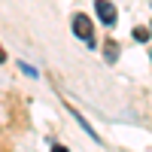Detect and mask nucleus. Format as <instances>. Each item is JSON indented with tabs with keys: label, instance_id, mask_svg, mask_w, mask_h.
I'll use <instances>...</instances> for the list:
<instances>
[{
	"label": "nucleus",
	"instance_id": "obj_5",
	"mask_svg": "<svg viewBox=\"0 0 152 152\" xmlns=\"http://www.w3.org/2000/svg\"><path fill=\"white\" fill-rule=\"evenodd\" d=\"M21 70H24V73H28V76H37V70H34L31 64H24V61H21Z\"/></svg>",
	"mask_w": 152,
	"mask_h": 152
},
{
	"label": "nucleus",
	"instance_id": "obj_3",
	"mask_svg": "<svg viewBox=\"0 0 152 152\" xmlns=\"http://www.w3.org/2000/svg\"><path fill=\"white\" fill-rule=\"evenodd\" d=\"M104 49H107V61H110V64H113V61H116V58H119V46H116V43H113V40H110V43H107Z\"/></svg>",
	"mask_w": 152,
	"mask_h": 152
},
{
	"label": "nucleus",
	"instance_id": "obj_4",
	"mask_svg": "<svg viewBox=\"0 0 152 152\" xmlns=\"http://www.w3.org/2000/svg\"><path fill=\"white\" fill-rule=\"evenodd\" d=\"M149 37H152V31H149V28H134V40H137V43H146Z\"/></svg>",
	"mask_w": 152,
	"mask_h": 152
},
{
	"label": "nucleus",
	"instance_id": "obj_1",
	"mask_svg": "<svg viewBox=\"0 0 152 152\" xmlns=\"http://www.w3.org/2000/svg\"><path fill=\"white\" fill-rule=\"evenodd\" d=\"M73 34L82 37L88 46H94V37H91V18L82 15V12H76V15H73Z\"/></svg>",
	"mask_w": 152,
	"mask_h": 152
},
{
	"label": "nucleus",
	"instance_id": "obj_2",
	"mask_svg": "<svg viewBox=\"0 0 152 152\" xmlns=\"http://www.w3.org/2000/svg\"><path fill=\"white\" fill-rule=\"evenodd\" d=\"M94 9L104 24H116V6L110 3V0H94Z\"/></svg>",
	"mask_w": 152,
	"mask_h": 152
},
{
	"label": "nucleus",
	"instance_id": "obj_6",
	"mask_svg": "<svg viewBox=\"0 0 152 152\" xmlns=\"http://www.w3.org/2000/svg\"><path fill=\"white\" fill-rule=\"evenodd\" d=\"M3 61H6V49L0 46V64H3Z\"/></svg>",
	"mask_w": 152,
	"mask_h": 152
}]
</instances>
